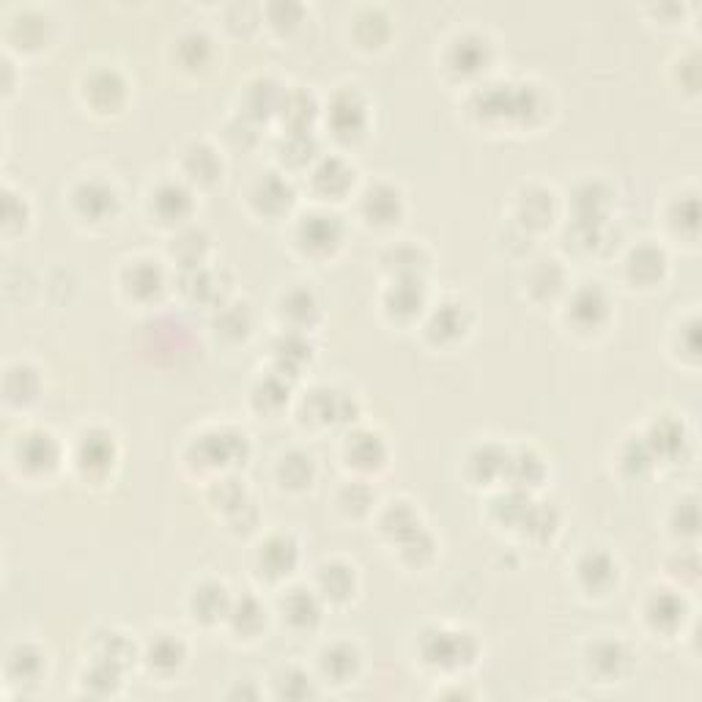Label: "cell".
I'll return each mask as SVG.
<instances>
[{
  "label": "cell",
  "instance_id": "6da1fadb",
  "mask_svg": "<svg viewBox=\"0 0 702 702\" xmlns=\"http://www.w3.org/2000/svg\"><path fill=\"white\" fill-rule=\"evenodd\" d=\"M14 461L28 475H47L61 461V445L50 431L33 428V431L20 434L14 442Z\"/></svg>",
  "mask_w": 702,
  "mask_h": 702
},
{
  "label": "cell",
  "instance_id": "7a4b0ae2",
  "mask_svg": "<svg viewBox=\"0 0 702 702\" xmlns=\"http://www.w3.org/2000/svg\"><path fill=\"white\" fill-rule=\"evenodd\" d=\"M343 223L338 214L332 212H310L297 225L299 247L310 256H327L341 245Z\"/></svg>",
  "mask_w": 702,
  "mask_h": 702
},
{
  "label": "cell",
  "instance_id": "3957f363",
  "mask_svg": "<svg viewBox=\"0 0 702 702\" xmlns=\"http://www.w3.org/2000/svg\"><path fill=\"white\" fill-rule=\"evenodd\" d=\"M478 653V645L469 634H447V631H431L423 639V659L437 667H458L461 661H472Z\"/></svg>",
  "mask_w": 702,
  "mask_h": 702
},
{
  "label": "cell",
  "instance_id": "277c9868",
  "mask_svg": "<svg viewBox=\"0 0 702 702\" xmlns=\"http://www.w3.org/2000/svg\"><path fill=\"white\" fill-rule=\"evenodd\" d=\"M609 319V299L598 283H585L571 294L568 302V321H574L576 330H598Z\"/></svg>",
  "mask_w": 702,
  "mask_h": 702
},
{
  "label": "cell",
  "instance_id": "5b68a950",
  "mask_svg": "<svg viewBox=\"0 0 702 702\" xmlns=\"http://www.w3.org/2000/svg\"><path fill=\"white\" fill-rule=\"evenodd\" d=\"M72 203H75V212L88 220V223H102L107 217H113L118 206L116 190L102 179H88L80 181L72 192Z\"/></svg>",
  "mask_w": 702,
  "mask_h": 702
},
{
  "label": "cell",
  "instance_id": "8992f818",
  "mask_svg": "<svg viewBox=\"0 0 702 702\" xmlns=\"http://www.w3.org/2000/svg\"><path fill=\"white\" fill-rule=\"evenodd\" d=\"M75 461L86 475H105L116 464V442L107 431H88L77 442Z\"/></svg>",
  "mask_w": 702,
  "mask_h": 702
},
{
  "label": "cell",
  "instance_id": "52a82bcc",
  "mask_svg": "<svg viewBox=\"0 0 702 702\" xmlns=\"http://www.w3.org/2000/svg\"><path fill=\"white\" fill-rule=\"evenodd\" d=\"M360 212L373 225H393L404 214V198L390 184H376V187H368L362 195Z\"/></svg>",
  "mask_w": 702,
  "mask_h": 702
},
{
  "label": "cell",
  "instance_id": "ba28073f",
  "mask_svg": "<svg viewBox=\"0 0 702 702\" xmlns=\"http://www.w3.org/2000/svg\"><path fill=\"white\" fill-rule=\"evenodd\" d=\"M299 560L297 543L291 541L288 535H272L269 541L261 543L258 549V568L266 579H280L294 571V565Z\"/></svg>",
  "mask_w": 702,
  "mask_h": 702
},
{
  "label": "cell",
  "instance_id": "9c48e42d",
  "mask_svg": "<svg viewBox=\"0 0 702 702\" xmlns=\"http://www.w3.org/2000/svg\"><path fill=\"white\" fill-rule=\"evenodd\" d=\"M86 99L99 113H113L127 99V83L113 69H99L86 80Z\"/></svg>",
  "mask_w": 702,
  "mask_h": 702
},
{
  "label": "cell",
  "instance_id": "30bf717a",
  "mask_svg": "<svg viewBox=\"0 0 702 702\" xmlns=\"http://www.w3.org/2000/svg\"><path fill=\"white\" fill-rule=\"evenodd\" d=\"M280 615L291 628H313L321 620V601L308 587H291L280 598Z\"/></svg>",
  "mask_w": 702,
  "mask_h": 702
},
{
  "label": "cell",
  "instance_id": "8fae6325",
  "mask_svg": "<svg viewBox=\"0 0 702 702\" xmlns=\"http://www.w3.org/2000/svg\"><path fill=\"white\" fill-rule=\"evenodd\" d=\"M330 124L338 138H357L365 129V105L354 91H341L330 102Z\"/></svg>",
  "mask_w": 702,
  "mask_h": 702
},
{
  "label": "cell",
  "instance_id": "7c38bea8",
  "mask_svg": "<svg viewBox=\"0 0 702 702\" xmlns=\"http://www.w3.org/2000/svg\"><path fill=\"white\" fill-rule=\"evenodd\" d=\"M192 192L184 184L168 181L160 184L157 192L151 195V209L157 212L160 223H184L192 214Z\"/></svg>",
  "mask_w": 702,
  "mask_h": 702
},
{
  "label": "cell",
  "instance_id": "4fadbf2b",
  "mask_svg": "<svg viewBox=\"0 0 702 702\" xmlns=\"http://www.w3.org/2000/svg\"><path fill=\"white\" fill-rule=\"evenodd\" d=\"M250 198H253V203H256V209L261 214H280L294 203V187L280 173H266V176H261L256 181Z\"/></svg>",
  "mask_w": 702,
  "mask_h": 702
},
{
  "label": "cell",
  "instance_id": "5bb4252c",
  "mask_svg": "<svg viewBox=\"0 0 702 702\" xmlns=\"http://www.w3.org/2000/svg\"><path fill=\"white\" fill-rule=\"evenodd\" d=\"M467 327H469V313L467 308H464V305H458V302H442V305H437V308L431 310V316H428V324H426L428 335L439 343L456 341V338H461V335L467 332Z\"/></svg>",
  "mask_w": 702,
  "mask_h": 702
},
{
  "label": "cell",
  "instance_id": "9a60e30c",
  "mask_svg": "<svg viewBox=\"0 0 702 702\" xmlns=\"http://www.w3.org/2000/svg\"><path fill=\"white\" fill-rule=\"evenodd\" d=\"M423 305H426V291L417 277H398L384 299V308L398 319H412L423 310Z\"/></svg>",
  "mask_w": 702,
  "mask_h": 702
},
{
  "label": "cell",
  "instance_id": "2e32d148",
  "mask_svg": "<svg viewBox=\"0 0 702 702\" xmlns=\"http://www.w3.org/2000/svg\"><path fill=\"white\" fill-rule=\"evenodd\" d=\"M576 574H579L582 585H585L590 593H607L609 587L615 585L617 563L607 552L593 549V552H587L585 557L579 560V565H576Z\"/></svg>",
  "mask_w": 702,
  "mask_h": 702
},
{
  "label": "cell",
  "instance_id": "e0dca14e",
  "mask_svg": "<svg viewBox=\"0 0 702 702\" xmlns=\"http://www.w3.org/2000/svg\"><path fill=\"white\" fill-rule=\"evenodd\" d=\"M231 604L234 601L228 596V590L223 585H217V582H206V585L195 587L190 601L192 617L203 620V623H217L220 617H228Z\"/></svg>",
  "mask_w": 702,
  "mask_h": 702
},
{
  "label": "cell",
  "instance_id": "ac0fdd59",
  "mask_svg": "<svg viewBox=\"0 0 702 702\" xmlns=\"http://www.w3.org/2000/svg\"><path fill=\"white\" fill-rule=\"evenodd\" d=\"M280 316L291 324V330H305L319 319V302L310 288H291L280 299Z\"/></svg>",
  "mask_w": 702,
  "mask_h": 702
},
{
  "label": "cell",
  "instance_id": "d6986e66",
  "mask_svg": "<svg viewBox=\"0 0 702 702\" xmlns=\"http://www.w3.org/2000/svg\"><path fill=\"white\" fill-rule=\"evenodd\" d=\"M346 458H349L357 469L371 472V469H379L384 464L387 447H384L379 434H373V431H357V434H351L349 442H346Z\"/></svg>",
  "mask_w": 702,
  "mask_h": 702
},
{
  "label": "cell",
  "instance_id": "ffe728a7",
  "mask_svg": "<svg viewBox=\"0 0 702 702\" xmlns=\"http://www.w3.org/2000/svg\"><path fill=\"white\" fill-rule=\"evenodd\" d=\"M489 64V42L480 36H461L450 47V69H456L458 75H475Z\"/></svg>",
  "mask_w": 702,
  "mask_h": 702
},
{
  "label": "cell",
  "instance_id": "44dd1931",
  "mask_svg": "<svg viewBox=\"0 0 702 702\" xmlns=\"http://www.w3.org/2000/svg\"><path fill=\"white\" fill-rule=\"evenodd\" d=\"M184 173H187V179L198 181V184H214L223 173V162L212 146L192 143L190 149L184 151Z\"/></svg>",
  "mask_w": 702,
  "mask_h": 702
},
{
  "label": "cell",
  "instance_id": "7402d4cb",
  "mask_svg": "<svg viewBox=\"0 0 702 702\" xmlns=\"http://www.w3.org/2000/svg\"><path fill=\"white\" fill-rule=\"evenodd\" d=\"M628 650L620 645V642H612V639H604V642H596L593 650H590V670L596 672L598 678L604 681H612V678H620L623 670L628 667Z\"/></svg>",
  "mask_w": 702,
  "mask_h": 702
},
{
  "label": "cell",
  "instance_id": "603a6c76",
  "mask_svg": "<svg viewBox=\"0 0 702 702\" xmlns=\"http://www.w3.org/2000/svg\"><path fill=\"white\" fill-rule=\"evenodd\" d=\"M351 181H354V173H351L349 165L343 160H338V157L321 160L319 165H316V171H313L316 190H319L321 195H327V198H341V195H346Z\"/></svg>",
  "mask_w": 702,
  "mask_h": 702
},
{
  "label": "cell",
  "instance_id": "cb8c5ba5",
  "mask_svg": "<svg viewBox=\"0 0 702 702\" xmlns=\"http://www.w3.org/2000/svg\"><path fill=\"white\" fill-rule=\"evenodd\" d=\"M165 286V275L154 261H135L124 272V288H127L132 297L138 299H151L157 297Z\"/></svg>",
  "mask_w": 702,
  "mask_h": 702
},
{
  "label": "cell",
  "instance_id": "d4e9b609",
  "mask_svg": "<svg viewBox=\"0 0 702 702\" xmlns=\"http://www.w3.org/2000/svg\"><path fill=\"white\" fill-rule=\"evenodd\" d=\"M316 587H319L321 598H330L335 604H341L354 596V571L341 563L321 565L319 574H316Z\"/></svg>",
  "mask_w": 702,
  "mask_h": 702
},
{
  "label": "cell",
  "instance_id": "484cf974",
  "mask_svg": "<svg viewBox=\"0 0 702 702\" xmlns=\"http://www.w3.org/2000/svg\"><path fill=\"white\" fill-rule=\"evenodd\" d=\"M253 96H256V102H247L245 118L247 121H261V118H266L269 113H277L283 107L286 91H280V86L272 83V80L258 77L256 83L247 86V99H253Z\"/></svg>",
  "mask_w": 702,
  "mask_h": 702
},
{
  "label": "cell",
  "instance_id": "4316f807",
  "mask_svg": "<svg viewBox=\"0 0 702 702\" xmlns=\"http://www.w3.org/2000/svg\"><path fill=\"white\" fill-rule=\"evenodd\" d=\"M360 667V653L349 642H335L321 653V670L335 683H346Z\"/></svg>",
  "mask_w": 702,
  "mask_h": 702
},
{
  "label": "cell",
  "instance_id": "83f0119b",
  "mask_svg": "<svg viewBox=\"0 0 702 702\" xmlns=\"http://www.w3.org/2000/svg\"><path fill=\"white\" fill-rule=\"evenodd\" d=\"M184 656H187V650H184L181 639H176L173 634H157V637L151 639L146 661H149L151 670L165 675V672L179 670L181 664H184Z\"/></svg>",
  "mask_w": 702,
  "mask_h": 702
},
{
  "label": "cell",
  "instance_id": "f1b7e54d",
  "mask_svg": "<svg viewBox=\"0 0 702 702\" xmlns=\"http://www.w3.org/2000/svg\"><path fill=\"white\" fill-rule=\"evenodd\" d=\"M313 475H316V464H313V456L302 453V450H291L286 456L280 458L277 464V478L283 486L288 489H305L313 483Z\"/></svg>",
  "mask_w": 702,
  "mask_h": 702
},
{
  "label": "cell",
  "instance_id": "f546056e",
  "mask_svg": "<svg viewBox=\"0 0 702 702\" xmlns=\"http://www.w3.org/2000/svg\"><path fill=\"white\" fill-rule=\"evenodd\" d=\"M645 615H648L650 626L653 628H664L670 631L683 620V601L670 590H661V593H653L645 607Z\"/></svg>",
  "mask_w": 702,
  "mask_h": 702
},
{
  "label": "cell",
  "instance_id": "4dcf8cb0",
  "mask_svg": "<svg viewBox=\"0 0 702 702\" xmlns=\"http://www.w3.org/2000/svg\"><path fill=\"white\" fill-rule=\"evenodd\" d=\"M39 393V373L31 365H14L6 371V401L9 404H31Z\"/></svg>",
  "mask_w": 702,
  "mask_h": 702
},
{
  "label": "cell",
  "instance_id": "1f68e13d",
  "mask_svg": "<svg viewBox=\"0 0 702 702\" xmlns=\"http://www.w3.org/2000/svg\"><path fill=\"white\" fill-rule=\"evenodd\" d=\"M206 250H209V239L203 231L198 228H184L179 234V239H173L171 253L173 258L179 261L184 269H198L206 258Z\"/></svg>",
  "mask_w": 702,
  "mask_h": 702
},
{
  "label": "cell",
  "instance_id": "d6a6232c",
  "mask_svg": "<svg viewBox=\"0 0 702 702\" xmlns=\"http://www.w3.org/2000/svg\"><path fill=\"white\" fill-rule=\"evenodd\" d=\"M645 442L653 456H678L686 445V431L678 420H661L653 426Z\"/></svg>",
  "mask_w": 702,
  "mask_h": 702
},
{
  "label": "cell",
  "instance_id": "836d02e7",
  "mask_svg": "<svg viewBox=\"0 0 702 702\" xmlns=\"http://www.w3.org/2000/svg\"><path fill=\"white\" fill-rule=\"evenodd\" d=\"M228 620H231V626L236 628V634H242V637H256L258 631L264 628L266 612L256 598L242 596V601L231 604Z\"/></svg>",
  "mask_w": 702,
  "mask_h": 702
},
{
  "label": "cell",
  "instance_id": "e575fe53",
  "mask_svg": "<svg viewBox=\"0 0 702 702\" xmlns=\"http://www.w3.org/2000/svg\"><path fill=\"white\" fill-rule=\"evenodd\" d=\"M664 266H667V256L661 253L659 247L653 245L637 247V250L631 253V258H628V272H631V277L639 280V283H653V280H659Z\"/></svg>",
  "mask_w": 702,
  "mask_h": 702
},
{
  "label": "cell",
  "instance_id": "d590c367",
  "mask_svg": "<svg viewBox=\"0 0 702 702\" xmlns=\"http://www.w3.org/2000/svg\"><path fill=\"white\" fill-rule=\"evenodd\" d=\"M44 670L42 650H36L33 645H17L9 653V675L22 683H36V678Z\"/></svg>",
  "mask_w": 702,
  "mask_h": 702
},
{
  "label": "cell",
  "instance_id": "8d00e7d4",
  "mask_svg": "<svg viewBox=\"0 0 702 702\" xmlns=\"http://www.w3.org/2000/svg\"><path fill=\"white\" fill-rule=\"evenodd\" d=\"M522 206V223L524 225H546L554 217V195L541 187H530L519 201Z\"/></svg>",
  "mask_w": 702,
  "mask_h": 702
},
{
  "label": "cell",
  "instance_id": "74e56055",
  "mask_svg": "<svg viewBox=\"0 0 702 702\" xmlns=\"http://www.w3.org/2000/svg\"><path fill=\"white\" fill-rule=\"evenodd\" d=\"M382 530L387 535H393L395 541L404 543L406 538H412L420 530V522H417L415 511L406 502H393L382 516Z\"/></svg>",
  "mask_w": 702,
  "mask_h": 702
},
{
  "label": "cell",
  "instance_id": "f35d334b",
  "mask_svg": "<svg viewBox=\"0 0 702 702\" xmlns=\"http://www.w3.org/2000/svg\"><path fill=\"white\" fill-rule=\"evenodd\" d=\"M384 264L393 269L395 280H398V277H417V280H420V269L426 266V256H423L420 247L401 245L393 247V250L384 256Z\"/></svg>",
  "mask_w": 702,
  "mask_h": 702
},
{
  "label": "cell",
  "instance_id": "ab89813d",
  "mask_svg": "<svg viewBox=\"0 0 702 702\" xmlns=\"http://www.w3.org/2000/svg\"><path fill=\"white\" fill-rule=\"evenodd\" d=\"M563 280L565 275L557 261H541V266H535L530 275V291L538 299H552L563 288Z\"/></svg>",
  "mask_w": 702,
  "mask_h": 702
},
{
  "label": "cell",
  "instance_id": "60d3db41",
  "mask_svg": "<svg viewBox=\"0 0 702 702\" xmlns=\"http://www.w3.org/2000/svg\"><path fill=\"white\" fill-rule=\"evenodd\" d=\"M280 113L291 124V129H308V124L316 116V102L305 91H294V94H286Z\"/></svg>",
  "mask_w": 702,
  "mask_h": 702
},
{
  "label": "cell",
  "instance_id": "b9f144b4",
  "mask_svg": "<svg viewBox=\"0 0 702 702\" xmlns=\"http://www.w3.org/2000/svg\"><path fill=\"white\" fill-rule=\"evenodd\" d=\"M280 154H283V160H288L291 165H305V162L313 160V154H316V138L310 135V129H288Z\"/></svg>",
  "mask_w": 702,
  "mask_h": 702
},
{
  "label": "cell",
  "instance_id": "7bdbcfd3",
  "mask_svg": "<svg viewBox=\"0 0 702 702\" xmlns=\"http://www.w3.org/2000/svg\"><path fill=\"white\" fill-rule=\"evenodd\" d=\"M179 55L181 64L190 66V69L206 66V61L212 58V42H209V36H203V33L198 31L184 33L179 39Z\"/></svg>",
  "mask_w": 702,
  "mask_h": 702
},
{
  "label": "cell",
  "instance_id": "ee69618b",
  "mask_svg": "<svg viewBox=\"0 0 702 702\" xmlns=\"http://www.w3.org/2000/svg\"><path fill=\"white\" fill-rule=\"evenodd\" d=\"M217 332L225 338H245L250 332V310L247 305H223L217 313Z\"/></svg>",
  "mask_w": 702,
  "mask_h": 702
},
{
  "label": "cell",
  "instance_id": "f6af8a7d",
  "mask_svg": "<svg viewBox=\"0 0 702 702\" xmlns=\"http://www.w3.org/2000/svg\"><path fill=\"white\" fill-rule=\"evenodd\" d=\"M214 502H217V505L231 516V513L239 511V508L247 502L245 486L234 478L217 480V486H214Z\"/></svg>",
  "mask_w": 702,
  "mask_h": 702
},
{
  "label": "cell",
  "instance_id": "bcb514c9",
  "mask_svg": "<svg viewBox=\"0 0 702 702\" xmlns=\"http://www.w3.org/2000/svg\"><path fill=\"white\" fill-rule=\"evenodd\" d=\"M135 650L129 645L127 637L121 634H105L102 637V650H99V659L107 661V664H116V667H124Z\"/></svg>",
  "mask_w": 702,
  "mask_h": 702
},
{
  "label": "cell",
  "instance_id": "7dc6e473",
  "mask_svg": "<svg viewBox=\"0 0 702 702\" xmlns=\"http://www.w3.org/2000/svg\"><path fill=\"white\" fill-rule=\"evenodd\" d=\"M371 500H373V491L368 489L365 483H360V480H357V483H349V486L341 491L343 511H349V513L368 511Z\"/></svg>",
  "mask_w": 702,
  "mask_h": 702
}]
</instances>
